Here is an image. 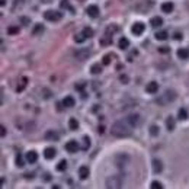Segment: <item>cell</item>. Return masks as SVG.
I'll use <instances>...</instances> for the list:
<instances>
[{"label":"cell","instance_id":"6da1fadb","mask_svg":"<svg viewBox=\"0 0 189 189\" xmlns=\"http://www.w3.org/2000/svg\"><path fill=\"white\" fill-rule=\"evenodd\" d=\"M133 133V128L127 124L125 119H121V121H116L111 127V134L115 135V137H128Z\"/></svg>","mask_w":189,"mask_h":189},{"label":"cell","instance_id":"7a4b0ae2","mask_svg":"<svg viewBox=\"0 0 189 189\" xmlns=\"http://www.w3.org/2000/svg\"><path fill=\"white\" fill-rule=\"evenodd\" d=\"M175 99H176V92L175 90H166L162 96L157 98L156 103H159V105H167V103H172Z\"/></svg>","mask_w":189,"mask_h":189},{"label":"cell","instance_id":"3957f363","mask_svg":"<svg viewBox=\"0 0 189 189\" xmlns=\"http://www.w3.org/2000/svg\"><path fill=\"white\" fill-rule=\"evenodd\" d=\"M122 185H124V180L118 175H113V176L106 179V188L109 189H119L122 188Z\"/></svg>","mask_w":189,"mask_h":189},{"label":"cell","instance_id":"277c9868","mask_svg":"<svg viewBox=\"0 0 189 189\" xmlns=\"http://www.w3.org/2000/svg\"><path fill=\"white\" fill-rule=\"evenodd\" d=\"M44 18L48 22H58V21H61L63 15H61V12L58 10H47L44 13Z\"/></svg>","mask_w":189,"mask_h":189},{"label":"cell","instance_id":"5b68a950","mask_svg":"<svg viewBox=\"0 0 189 189\" xmlns=\"http://www.w3.org/2000/svg\"><path fill=\"white\" fill-rule=\"evenodd\" d=\"M127 124L131 127V128H135V127H138V124H140V116L137 115V113H134V115H128L127 118H124Z\"/></svg>","mask_w":189,"mask_h":189},{"label":"cell","instance_id":"8992f818","mask_svg":"<svg viewBox=\"0 0 189 189\" xmlns=\"http://www.w3.org/2000/svg\"><path fill=\"white\" fill-rule=\"evenodd\" d=\"M144 29H145V26H144V23L143 22H135L133 25V28H131L133 33L134 35H137V36H140L141 33L144 32Z\"/></svg>","mask_w":189,"mask_h":189},{"label":"cell","instance_id":"52a82bcc","mask_svg":"<svg viewBox=\"0 0 189 189\" xmlns=\"http://www.w3.org/2000/svg\"><path fill=\"white\" fill-rule=\"evenodd\" d=\"M89 56H90V50H87V48L77 50V51L74 53V57H76L77 60H86V58H89Z\"/></svg>","mask_w":189,"mask_h":189},{"label":"cell","instance_id":"ba28073f","mask_svg":"<svg viewBox=\"0 0 189 189\" xmlns=\"http://www.w3.org/2000/svg\"><path fill=\"white\" fill-rule=\"evenodd\" d=\"M66 150L68 153H76L79 150V144L76 143V140H70V141L66 144Z\"/></svg>","mask_w":189,"mask_h":189},{"label":"cell","instance_id":"9c48e42d","mask_svg":"<svg viewBox=\"0 0 189 189\" xmlns=\"http://www.w3.org/2000/svg\"><path fill=\"white\" fill-rule=\"evenodd\" d=\"M87 15H89L90 18H98L99 16V7L98 6H95V4H92V6H87Z\"/></svg>","mask_w":189,"mask_h":189},{"label":"cell","instance_id":"30bf717a","mask_svg":"<svg viewBox=\"0 0 189 189\" xmlns=\"http://www.w3.org/2000/svg\"><path fill=\"white\" fill-rule=\"evenodd\" d=\"M57 154V151H56V148L54 147H47L44 150V157L45 159H48V160H51V159H54Z\"/></svg>","mask_w":189,"mask_h":189},{"label":"cell","instance_id":"8fae6325","mask_svg":"<svg viewBox=\"0 0 189 189\" xmlns=\"http://www.w3.org/2000/svg\"><path fill=\"white\" fill-rule=\"evenodd\" d=\"M87 176H89V169H87V166H82L79 169V178L82 179V180H84V179H87Z\"/></svg>","mask_w":189,"mask_h":189},{"label":"cell","instance_id":"7c38bea8","mask_svg":"<svg viewBox=\"0 0 189 189\" xmlns=\"http://www.w3.org/2000/svg\"><path fill=\"white\" fill-rule=\"evenodd\" d=\"M145 90H147L148 93H156L157 90H159V84H157V82H150V83L145 86Z\"/></svg>","mask_w":189,"mask_h":189},{"label":"cell","instance_id":"4fadbf2b","mask_svg":"<svg viewBox=\"0 0 189 189\" xmlns=\"http://www.w3.org/2000/svg\"><path fill=\"white\" fill-rule=\"evenodd\" d=\"M25 159H26V162H29V163H35V162L38 160V154H36V151H28L26 156H25Z\"/></svg>","mask_w":189,"mask_h":189},{"label":"cell","instance_id":"5bb4252c","mask_svg":"<svg viewBox=\"0 0 189 189\" xmlns=\"http://www.w3.org/2000/svg\"><path fill=\"white\" fill-rule=\"evenodd\" d=\"M153 170H154V173H162V170H163V165H162V162L160 160H153Z\"/></svg>","mask_w":189,"mask_h":189},{"label":"cell","instance_id":"9a60e30c","mask_svg":"<svg viewBox=\"0 0 189 189\" xmlns=\"http://www.w3.org/2000/svg\"><path fill=\"white\" fill-rule=\"evenodd\" d=\"M178 57L182 60H186L189 57V50L188 48H179L178 50Z\"/></svg>","mask_w":189,"mask_h":189},{"label":"cell","instance_id":"2e32d148","mask_svg":"<svg viewBox=\"0 0 189 189\" xmlns=\"http://www.w3.org/2000/svg\"><path fill=\"white\" fill-rule=\"evenodd\" d=\"M61 103H63L66 108H71V106H73L76 102H74V99H73V96H67V98H64V99H63V102H61Z\"/></svg>","mask_w":189,"mask_h":189},{"label":"cell","instance_id":"e0dca14e","mask_svg":"<svg viewBox=\"0 0 189 189\" xmlns=\"http://www.w3.org/2000/svg\"><path fill=\"white\" fill-rule=\"evenodd\" d=\"M100 44L103 45V47H108V45L112 44V35H108V33H105V36L100 39Z\"/></svg>","mask_w":189,"mask_h":189},{"label":"cell","instance_id":"ac0fdd59","mask_svg":"<svg viewBox=\"0 0 189 189\" xmlns=\"http://www.w3.org/2000/svg\"><path fill=\"white\" fill-rule=\"evenodd\" d=\"M162 10L165 12V13H170V12L173 10V3H172V1L163 3V4H162Z\"/></svg>","mask_w":189,"mask_h":189},{"label":"cell","instance_id":"d6986e66","mask_svg":"<svg viewBox=\"0 0 189 189\" xmlns=\"http://www.w3.org/2000/svg\"><path fill=\"white\" fill-rule=\"evenodd\" d=\"M26 84H28V79L22 77L19 80V84H18V87H16V92H22V90L26 87Z\"/></svg>","mask_w":189,"mask_h":189},{"label":"cell","instance_id":"ffe728a7","mask_svg":"<svg viewBox=\"0 0 189 189\" xmlns=\"http://www.w3.org/2000/svg\"><path fill=\"white\" fill-rule=\"evenodd\" d=\"M166 128L169 131H173L175 130V118L173 116H169L166 119Z\"/></svg>","mask_w":189,"mask_h":189},{"label":"cell","instance_id":"44dd1931","mask_svg":"<svg viewBox=\"0 0 189 189\" xmlns=\"http://www.w3.org/2000/svg\"><path fill=\"white\" fill-rule=\"evenodd\" d=\"M45 138H47V140H53V141H58V134H57L56 131H47Z\"/></svg>","mask_w":189,"mask_h":189},{"label":"cell","instance_id":"7402d4cb","mask_svg":"<svg viewBox=\"0 0 189 189\" xmlns=\"http://www.w3.org/2000/svg\"><path fill=\"white\" fill-rule=\"evenodd\" d=\"M154 36H156V39H159V41H165V39H167L169 33L166 31H159L157 33H154Z\"/></svg>","mask_w":189,"mask_h":189},{"label":"cell","instance_id":"603a6c76","mask_svg":"<svg viewBox=\"0 0 189 189\" xmlns=\"http://www.w3.org/2000/svg\"><path fill=\"white\" fill-rule=\"evenodd\" d=\"M128 45H130V41H128L125 36H122V38L119 39V42H118V47H119L121 50H127V48H128Z\"/></svg>","mask_w":189,"mask_h":189},{"label":"cell","instance_id":"cb8c5ba5","mask_svg":"<svg viewBox=\"0 0 189 189\" xmlns=\"http://www.w3.org/2000/svg\"><path fill=\"white\" fill-rule=\"evenodd\" d=\"M178 118L180 119V121H185V119L188 118V112H186V109H185V108H180V109H179Z\"/></svg>","mask_w":189,"mask_h":189},{"label":"cell","instance_id":"d4e9b609","mask_svg":"<svg viewBox=\"0 0 189 189\" xmlns=\"http://www.w3.org/2000/svg\"><path fill=\"white\" fill-rule=\"evenodd\" d=\"M68 127H70V130H77L79 128V121L76 118H70V121H68Z\"/></svg>","mask_w":189,"mask_h":189},{"label":"cell","instance_id":"484cf974","mask_svg":"<svg viewBox=\"0 0 189 189\" xmlns=\"http://www.w3.org/2000/svg\"><path fill=\"white\" fill-rule=\"evenodd\" d=\"M60 6L63 7V9H68V10L71 12V13H74V9L70 6V3H68V0H61V3H60Z\"/></svg>","mask_w":189,"mask_h":189},{"label":"cell","instance_id":"4316f807","mask_svg":"<svg viewBox=\"0 0 189 189\" xmlns=\"http://www.w3.org/2000/svg\"><path fill=\"white\" fill-rule=\"evenodd\" d=\"M162 23H163V19H162V18H159V16H156V18H153V19H151V26H154V28L162 26Z\"/></svg>","mask_w":189,"mask_h":189},{"label":"cell","instance_id":"83f0119b","mask_svg":"<svg viewBox=\"0 0 189 189\" xmlns=\"http://www.w3.org/2000/svg\"><path fill=\"white\" fill-rule=\"evenodd\" d=\"M16 166L18 167H23L25 166V162H23V157L21 153H18V156H16Z\"/></svg>","mask_w":189,"mask_h":189},{"label":"cell","instance_id":"f1b7e54d","mask_svg":"<svg viewBox=\"0 0 189 189\" xmlns=\"http://www.w3.org/2000/svg\"><path fill=\"white\" fill-rule=\"evenodd\" d=\"M100 71H102V67H100L99 64H93L92 68H90V73H92V74H99Z\"/></svg>","mask_w":189,"mask_h":189},{"label":"cell","instance_id":"f546056e","mask_svg":"<svg viewBox=\"0 0 189 189\" xmlns=\"http://www.w3.org/2000/svg\"><path fill=\"white\" fill-rule=\"evenodd\" d=\"M67 169V162L66 160H61L58 165H57V170H60V172H64Z\"/></svg>","mask_w":189,"mask_h":189},{"label":"cell","instance_id":"4dcf8cb0","mask_svg":"<svg viewBox=\"0 0 189 189\" xmlns=\"http://www.w3.org/2000/svg\"><path fill=\"white\" fill-rule=\"evenodd\" d=\"M7 33H10V35L19 33V26H9V28H7Z\"/></svg>","mask_w":189,"mask_h":189},{"label":"cell","instance_id":"1f68e13d","mask_svg":"<svg viewBox=\"0 0 189 189\" xmlns=\"http://www.w3.org/2000/svg\"><path fill=\"white\" fill-rule=\"evenodd\" d=\"M41 32H44V26H42V25H36L32 31L33 35H38V33H41Z\"/></svg>","mask_w":189,"mask_h":189},{"label":"cell","instance_id":"d6a6232c","mask_svg":"<svg viewBox=\"0 0 189 189\" xmlns=\"http://www.w3.org/2000/svg\"><path fill=\"white\" fill-rule=\"evenodd\" d=\"M74 39H76V42H83L84 39H86V36H84V33H77L76 36H74Z\"/></svg>","mask_w":189,"mask_h":189},{"label":"cell","instance_id":"836d02e7","mask_svg":"<svg viewBox=\"0 0 189 189\" xmlns=\"http://www.w3.org/2000/svg\"><path fill=\"white\" fill-rule=\"evenodd\" d=\"M83 33H84L86 38H92V36H93V31H92L90 28H84V29H83Z\"/></svg>","mask_w":189,"mask_h":189},{"label":"cell","instance_id":"e575fe53","mask_svg":"<svg viewBox=\"0 0 189 189\" xmlns=\"http://www.w3.org/2000/svg\"><path fill=\"white\" fill-rule=\"evenodd\" d=\"M115 31H118V26H115V25H112V26H108L106 28V32L108 35H112V32H115Z\"/></svg>","mask_w":189,"mask_h":189},{"label":"cell","instance_id":"d590c367","mask_svg":"<svg viewBox=\"0 0 189 189\" xmlns=\"http://www.w3.org/2000/svg\"><path fill=\"white\" fill-rule=\"evenodd\" d=\"M150 134H151V135H154V137H156V135H159V127H156V125H151V127H150Z\"/></svg>","mask_w":189,"mask_h":189},{"label":"cell","instance_id":"8d00e7d4","mask_svg":"<svg viewBox=\"0 0 189 189\" xmlns=\"http://www.w3.org/2000/svg\"><path fill=\"white\" fill-rule=\"evenodd\" d=\"M150 188H151V189H162L163 186H162V183H160V182H157V180H154V182H151Z\"/></svg>","mask_w":189,"mask_h":189},{"label":"cell","instance_id":"74e56055","mask_svg":"<svg viewBox=\"0 0 189 189\" xmlns=\"http://www.w3.org/2000/svg\"><path fill=\"white\" fill-rule=\"evenodd\" d=\"M83 143H84V150H87L90 147V140L89 137H83Z\"/></svg>","mask_w":189,"mask_h":189},{"label":"cell","instance_id":"f35d334b","mask_svg":"<svg viewBox=\"0 0 189 189\" xmlns=\"http://www.w3.org/2000/svg\"><path fill=\"white\" fill-rule=\"evenodd\" d=\"M111 56H109V54H108V56H105L103 57V64H105V66H108V64H109V63H111Z\"/></svg>","mask_w":189,"mask_h":189},{"label":"cell","instance_id":"ab89813d","mask_svg":"<svg viewBox=\"0 0 189 189\" xmlns=\"http://www.w3.org/2000/svg\"><path fill=\"white\" fill-rule=\"evenodd\" d=\"M21 21H22V23H23V25H28V23L31 22V21H29V19H28V18H22V19H21Z\"/></svg>","mask_w":189,"mask_h":189},{"label":"cell","instance_id":"60d3db41","mask_svg":"<svg viewBox=\"0 0 189 189\" xmlns=\"http://www.w3.org/2000/svg\"><path fill=\"white\" fill-rule=\"evenodd\" d=\"M119 80H121L122 83H128V77H127V76H121V79H119Z\"/></svg>","mask_w":189,"mask_h":189},{"label":"cell","instance_id":"b9f144b4","mask_svg":"<svg viewBox=\"0 0 189 189\" xmlns=\"http://www.w3.org/2000/svg\"><path fill=\"white\" fill-rule=\"evenodd\" d=\"M175 39H182V33H175Z\"/></svg>","mask_w":189,"mask_h":189},{"label":"cell","instance_id":"7bdbcfd3","mask_svg":"<svg viewBox=\"0 0 189 189\" xmlns=\"http://www.w3.org/2000/svg\"><path fill=\"white\" fill-rule=\"evenodd\" d=\"M4 135H6V128L1 125V137H4Z\"/></svg>","mask_w":189,"mask_h":189},{"label":"cell","instance_id":"ee69618b","mask_svg":"<svg viewBox=\"0 0 189 189\" xmlns=\"http://www.w3.org/2000/svg\"><path fill=\"white\" fill-rule=\"evenodd\" d=\"M0 4H1V6H4V4H6V0H0Z\"/></svg>","mask_w":189,"mask_h":189}]
</instances>
